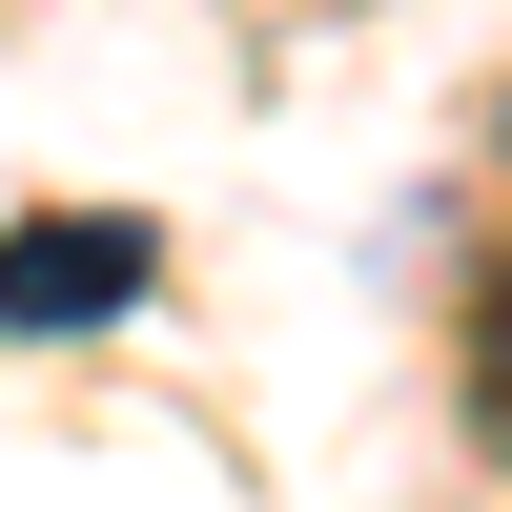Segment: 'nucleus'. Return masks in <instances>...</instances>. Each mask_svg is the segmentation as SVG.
Here are the masks:
<instances>
[{
    "instance_id": "f257e3e1",
    "label": "nucleus",
    "mask_w": 512,
    "mask_h": 512,
    "mask_svg": "<svg viewBox=\"0 0 512 512\" xmlns=\"http://www.w3.org/2000/svg\"><path fill=\"white\" fill-rule=\"evenodd\" d=\"M144 287H164L144 205H21V226H0V328H21V349H82V328H123Z\"/></svg>"
},
{
    "instance_id": "f03ea898",
    "label": "nucleus",
    "mask_w": 512,
    "mask_h": 512,
    "mask_svg": "<svg viewBox=\"0 0 512 512\" xmlns=\"http://www.w3.org/2000/svg\"><path fill=\"white\" fill-rule=\"evenodd\" d=\"M492 431H512V267H492Z\"/></svg>"
}]
</instances>
